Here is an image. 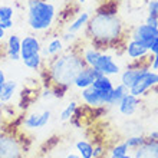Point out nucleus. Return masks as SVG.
I'll return each instance as SVG.
<instances>
[{
	"label": "nucleus",
	"instance_id": "19",
	"mask_svg": "<svg viewBox=\"0 0 158 158\" xmlns=\"http://www.w3.org/2000/svg\"><path fill=\"white\" fill-rule=\"evenodd\" d=\"M17 89V82L13 79H7L4 82L3 88L0 89V104H7L13 99V96L16 94Z\"/></svg>",
	"mask_w": 158,
	"mask_h": 158
},
{
	"label": "nucleus",
	"instance_id": "33",
	"mask_svg": "<svg viewBox=\"0 0 158 158\" xmlns=\"http://www.w3.org/2000/svg\"><path fill=\"white\" fill-rule=\"evenodd\" d=\"M6 81H7V79H6V73H4L3 69H0V89L3 88V85H4Z\"/></svg>",
	"mask_w": 158,
	"mask_h": 158
},
{
	"label": "nucleus",
	"instance_id": "18",
	"mask_svg": "<svg viewBox=\"0 0 158 158\" xmlns=\"http://www.w3.org/2000/svg\"><path fill=\"white\" fill-rule=\"evenodd\" d=\"M91 19V13L89 12H81L78 13V16L73 19V20L69 22V25L66 26V30L71 32V33H76L78 35L81 30H83L86 27L88 22Z\"/></svg>",
	"mask_w": 158,
	"mask_h": 158
},
{
	"label": "nucleus",
	"instance_id": "28",
	"mask_svg": "<svg viewBox=\"0 0 158 158\" xmlns=\"http://www.w3.org/2000/svg\"><path fill=\"white\" fill-rule=\"evenodd\" d=\"M15 10L10 6H0V22L3 20H12Z\"/></svg>",
	"mask_w": 158,
	"mask_h": 158
},
{
	"label": "nucleus",
	"instance_id": "15",
	"mask_svg": "<svg viewBox=\"0 0 158 158\" xmlns=\"http://www.w3.org/2000/svg\"><path fill=\"white\" fill-rule=\"evenodd\" d=\"M132 158H158V141L147 139L141 147H138Z\"/></svg>",
	"mask_w": 158,
	"mask_h": 158
},
{
	"label": "nucleus",
	"instance_id": "8",
	"mask_svg": "<svg viewBox=\"0 0 158 158\" xmlns=\"http://www.w3.org/2000/svg\"><path fill=\"white\" fill-rule=\"evenodd\" d=\"M101 75H104L102 72L99 71V69H96V68H92V66H85L79 71V73L75 76V79H73V86L76 88V89H85V88L91 86L92 83H94V81H95L96 78H99Z\"/></svg>",
	"mask_w": 158,
	"mask_h": 158
},
{
	"label": "nucleus",
	"instance_id": "22",
	"mask_svg": "<svg viewBox=\"0 0 158 158\" xmlns=\"http://www.w3.org/2000/svg\"><path fill=\"white\" fill-rule=\"evenodd\" d=\"M128 92H129V89L127 86H124L122 83H118L117 86H114V89H112V104H111V106H118V104L121 102V99H122Z\"/></svg>",
	"mask_w": 158,
	"mask_h": 158
},
{
	"label": "nucleus",
	"instance_id": "38",
	"mask_svg": "<svg viewBox=\"0 0 158 158\" xmlns=\"http://www.w3.org/2000/svg\"><path fill=\"white\" fill-rule=\"evenodd\" d=\"M157 29H158V20H157Z\"/></svg>",
	"mask_w": 158,
	"mask_h": 158
},
{
	"label": "nucleus",
	"instance_id": "14",
	"mask_svg": "<svg viewBox=\"0 0 158 158\" xmlns=\"http://www.w3.org/2000/svg\"><path fill=\"white\" fill-rule=\"evenodd\" d=\"M65 49H66V48H65V43H63L62 38L55 36V38H52L48 42L46 46H42L40 55H42V58H43V60H46V59L55 58V56L60 55Z\"/></svg>",
	"mask_w": 158,
	"mask_h": 158
},
{
	"label": "nucleus",
	"instance_id": "27",
	"mask_svg": "<svg viewBox=\"0 0 158 158\" xmlns=\"http://www.w3.org/2000/svg\"><path fill=\"white\" fill-rule=\"evenodd\" d=\"M147 16L158 19V0H148L147 2Z\"/></svg>",
	"mask_w": 158,
	"mask_h": 158
},
{
	"label": "nucleus",
	"instance_id": "20",
	"mask_svg": "<svg viewBox=\"0 0 158 158\" xmlns=\"http://www.w3.org/2000/svg\"><path fill=\"white\" fill-rule=\"evenodd\" d=\"M75 148L81 158H94V144L86 139H79L75 142Z\"/></svg>",
	"mask_w": 158,
	"mask_h": 158
},
{
	"label": "nucleus",
	"instance_id": "26",
	"mask_svg": "<svg viewBox=\"0 0 158 158\" xmlns=\"http://www.w3.org/2000/svg\"><path fill=\"white\" fill-rule=\"evenodd\" d=\"M129 152V148L128 145L124 142H118V144H115V145L109 150V154L111 155H127Z\"/></svg>",
	"mask_w": 158,
	"mask_h": 158
},
{
	"label": "nucleus",
	"instance_id": "5",
	"mask_svg": "<svg viewBox=\"0 0 158 158\" xmlns=\"http://www.w3.org/2000/svg\"><path fill=\"white\" fill-rule=\"evenodd\" d=\"M124 52L131 59V65L150 63L151 58H152V55L150 53V48L147 45H144L142 42L134 40V39H129V40L125 42Z\"/></svg>",
	"mask_w": 158,
	"mask_h": 158
},
{
	"label": "nucleus",
	"instance_id": "6",
	"mask_svg": "<svg viewBox=\"0 0 158 158\" xmlns=\"http://www.w3.org/2000/svg\"><path fill=\"white\" fill-rule=\"evenodd\" d=\"M157 86H158V72L148 69L137 79V82L134 83L132 86L129 88V92L134 96L141 98L148 91H151V89H154Z\"/></svg>",
	"mask_w": 158,
	"mask_h": 158
},
{
	"label": "nucleus",
	"instance_id": "12",
	"mask_svg": "<svg viewBox=\"0 0 158 158\" xmlns=\"http://www.w3.org/2000/svg\"><path fill=\"white\" fill-rule=\"evenodd\" d=\"M52 112L50 111H43L42 114H30L23 119V128L26 129H40L45 128L48 122L50 121Z\"/></svg>",
	"mask_w": 158,
	"mask_h": 158
},
{
	"label": "nucleus",
	"instance_id": "35",
	"mask_svg": "<svg viewBox=\"0 0 158 158\" xmlns=\"http://www.w3.org/2000/svg\"><path fill=\"white\" fill-rule=\"evenodd\" d=\"M108 158H132V157H129V154H127V155H109Z\"/></svg>",
	"mask_w": 158,
	"mask_h": 158
},
{
	"label": "nucleus",
	"instance_id": "16",
	"mask_svg": "<svg viewBox=\"0 0 158 158\" xmlns=\"http://www.w3.org/2000/svg\"><path fill=\"white\" fill-rule=\"evenodd\" d=\"M101 53H102V49L94 46L92 43L88 46H83L82 49H81V55H82V59H83V62H85V65L86 66H92V68L96 65Z\"/></svg>",
	"mask_w": 158,
	"mask_h": 158
},
{
	"label": "nucleus",
	"instance_id": "34",
	"mask_svg": "<svg viewBox=\"0 0 158 158\" xmlns=\"http://www.w3.org/2000/svg\"><path fill=\"white\" fill-rule=\"evenodd\" d=\"M65 158H81V155H79V154H75V152H69V154H68Z\"/></svg>",
	"mask_w": 158,
	"mask_h": 158
},
{
	"label": "nucleus",
	"instance_id": "24",
	"mask_svg": "<svg viewBox=\"0 0 158 158\" xmlns=\"http://www.w3.org/2000/svg\"><path fill=\"white\" fill-rule=\"evenodd\" d=\"M22 62L25 63L26 68H29V69H32V71H39L42 68V65H43V58H42L40 53H36L33 55V56H30V58L27 59H23Z\"/></svg>",
	"mask_w": 158,
	"mask_h": 158
},
{
	"label": "nucleus",
	"instance_id": "7",
	"mask_svg": "<svg viewBox=\"0 0 158 158\" xmlns=\"http://www.w3.org/2000/svg\"><path fill=\"white\" fill-rule=\"evenodd\" d=\"M158 36V29L155 26H151L148 23H139V25L134 26L131 32H129V39H134V40L142 42L144 45H147L150 48L151 42L154 40L155 38Z\"/></svg>",
	"mask_w": 158,
	"mask_h": 158
},
{
	"label": "nucleus",
	"instance_id": "17",
	"mask_svg": "<svg viewBox=\"0 0 158 158\" xmlns=\"http://www.w3.org/2000/svg\"><path fill=\"white\" fill-rule=\"evenodd\" d=\"M20 43L22 39L17 35H10L7 38V43H6V52L10 60L17 62L20 60Z\"/></svg>",
	"mask_w": 158,
	"mask_h": 158
},
{
	"label": "nucleus",
	"instance_id": "9",
	"mask_svg": "<svg viewBox=\"0 0 158 158\" xmlns=\"http://www.w3.org/2000/svg\"><path fill=\"white\" fill-rule=\"evenodd\" d=\"M148 69H150V63L129 65V66L119 75V82L122 83L124 86H127L129 89L134 83L137 82V79L139 78V76H141L145 71H148Z\"/></svg>",
	"mask_w": 158,
	"mask_h": 158
},
{
	"label": "nucleus",
	"instance_id": "23",
	"mask_svg": "<svg viewBox=\"0 0 158 158\" xmlns=\"http://www.w3.org/2000/svg\"><path fill=\"white\" fill-rule=\"evenodd\" d=\"M78 106L79 105H78L76 101H71V102L65 106V109L60 112V115H59V117H60V121H62V122H68V121H71L72 118H73V115H75Z\"/></svg>",
	"mask_w": 158,
	"mask_h": 158
},
{
	"label": "nucleus",
	"instance_id": "2",
	"mask_svg": "<svg viewBox=\"0 0 158 158\" xmlns=\"http://www.w3.org/2000/svg\"><path fill=\"white\" fill-rule=\"evenodd\" d=\"M45 75L48 76V86L52 89L53 96H58V92L66 91L73 83L75 76L85 66V62L81 55V49L75 46L71 49H65L60 55L55 58L43 60Z\"/></svg>",
	"mask_w": 158,
	"mask_h": 158
},
{
	"label": "nucleus",
	"instance_id": "29",
	"mask_svg": "<svg viewBox=\"0 0 158 158\" xmlns=\"http://www.w3.org/2000/svg\"><path fill=\"white\" fill-rule=\"evenodd\" d=\"M150 69H151V71L158 72V53L152 55V58H151V62H150Z\"/></svg>",
	"mask_w": 158,
	"mask_h": 158
},
{
	"label": "nucleus",
	"instance_id": "1",
	"mask_svg": "<svg viewBox=\"0 0 158 158\" xmlns=\"http://www.w3.org/2000/svg\"><path fill=\"white\" fill-rule=\"evenodd\" d=\"M86 36L91 43L102 50L125 43L127 26L117 10H98L88 22Z\"/></svg>",
	"mask_w": 158,
	"mask_h": 158
},
{
	"label": "nucleus",
	"instance_id": "30",
	"mask_svg": "<svg viewBox=\"0 0 158 158\" xmlns=\"http://www.w3.org/2000/svg\"><path fill=\"white\" fill-rule=\"evenodd\" d=\"M0 26H2V29H4V30L10 29V27L13 26V19H12V20H3V22H0Z\"/></svg>",
	"mask_w": 158,
	"mask_h": 158
},
{
	"label": "nucleus",
	"instance_id": "21",
	"mask_svg": "<svg viewBox=\"0 0 158 158\" xmlns=\"http://www.w3.org/2000/svg\"><path fill=\"white\" fill-rule=\"evenodd\" d=\"M92 86L98 89V91H102V92H111L114 89V81L111 76H106V75H101L99 78H96L92 83Z\"/></svg>",
	"mask_w": 158,
	"mask_h": 158
},
{
	"label": "nucleus",
	"instance_id": "32",
	"mask_svg": "<svg viewBox=\"0 0 158 158\" xmlns=\"http://www.w3.org/2000/svg\"><path fill=\"white\" fill-rule=\"evenodd\" d=\"M157 20L158 19H155V17L145 16V23H148V25H151V26H155V27H157Z\"/></svg>",
	"mask_w": 158,
	"mask_h": 158
},
{
	"label": "nucleus",
	"instance_id": "25",
	"mask_svg": "<svg viewBox=\"0 0 158 158\" xmlns=\"http://www.w3.org/2000/svg\"><path fill=\"white\" fill-rule=\"evenodd\" d=\"M147 141L145 135H131L125 139V144L128 145L129 150H137L138 147H141Z\"/></svg>",
	"mask_w": 158,
	"mask_h": 158
},
{
	"label": "nucleus",
	"instance_id": "36",
	"mask_svg": "<svg viewBox=\"0 0 158 158\" xmlns=\"http://www.w3.org/2000/svg\"><path fill=\"white\" fill-rule=\"evenodd\" d=\"M4 32H6V30L2 29V26H0V40H2V39L4 38Z\"/></svg>",
	"mask_w": 158,
	"mask_h": 158
},
{
	"label": "nucleus",
	"instance_id": "4",
	"mask_svg": "<svg viewBox=\"0 0 158 158\" xmlns=\"http://www.w3.org/2000/svg\"><path fill=\"white\" fill-rule=\"evenodd\" d=\"M26 147L23 139L13 134L0 135V158H25Z\"/></svg>",
	"mask_w": 158,
	"mask_h": 158
},
{
	"label": "nucleus",
	"instance_id": "3",
	"mask_svg": "<svg viewBox=\"0 0 158 158\" xmlns=\"http://www.w3.org/2000/svg\"><path fill=\"white\" fill-rule=\"evenodd\" d=\"M27 25L35 32L50 30L56 20V6L48 0H27Z\"/></svg>",
	"mask_w": 158,
	"mask_h": 158
},
{
	"label": "nucleus",
	"instance_id": "11",
	"mask_svg": "<svg viewBox=\"0 0 158 158\" xmlns=\"http://www.w3.org/2000/svg\"><path fill=\"white\" fill-rule=\"evenodd\" d=\"M40 50H42V43L38 39V36L27 35V36L22 39L20 43V60L30 58V56H33L36 53H40Z\"/></svg>",
	"mask_w": 158,
	"mask_h": 158
},
{
	"label": "nucleus",
	"instance_id": "10",
	"mask_svg": "<svg viewBox=\"0 0 158 158\" xmlns=\"http://www.w3.org/2000/svg\"><path fill=\"white\" fill-rule=\"evenodd\" d=\"M94 68L99 69L106 76H117L121 73L119 65H117V62L114 60L112 56L109 53H106L105 50H102V53H101L99 59H98V62H96V65Z\"/></svg>",
	"mask_w": 158,
	"mask_h": 158
},
{
	"label": "nucleus",
	"instance_id": "31",
	"mask_svg": "<svg viewBox=\"0 0 158 158\" xmlns=\"http://www.w3.org/2000/svg\"><path fill=\"white\" fill-rule=\"evenodd\" d=\"M147 139H151V141H158V129H157V131H151V132L147 135Z\"/></svg>",
	"mask_w": 158,
	"mask_h": 158
},
{
	"label": "nucleus",
	"instance_id": "37",
	"mask_svg": "<svg viewBox=\"0 0 158 158\" xmlns=\"http://www.w3.org/2000/svg\"><path fill=\"white\" fill-rule=\"evenodd\" d=\"M69 2H76L78 4H83L85 2H86V0H69Z\"/></svg>",
	"mask_w": 158,
	"mask_h": 158
},
{
	"label": "nucleus",
	"instance_id": "13",
	"mask_svg": "<svg viewBox=\"0 0 158 158\" xmlns=\"http://www.w3.org/2000/svg\"><path fill=\"white\" fill-rule=\"evenodd\" d=\"M139 105H141V98L134 96L131 92H128L121 99L119 104H118V109H119L121 115H124V117H132L134 114L137 112Z\"/></svg>",
	"mask_w": 158,
	"mask_h": 158
}]
</instances>
